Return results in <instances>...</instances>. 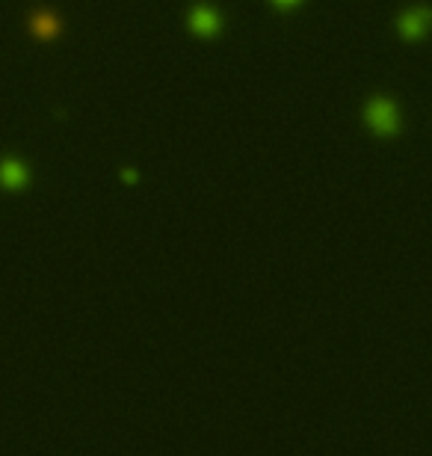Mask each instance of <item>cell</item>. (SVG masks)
<instances>
[{"label": "cell", "instance_id": "1", "mask_svg": "<svg viewBox=\"0 0 432 456\" xmlns=\"http://www.w3.org/2000/svg\"><path fill=\"white\" fill-rule=\"evenodd\" d=\"M367 122L373 125V131H379V133H394V131H397V110H394V104L385 101V98L370 101V107H367Z\"/></svg>", "mask_w": 432, "mask_h": 456}, {"label": "cell", "instance_id": "2", "mask_svg": "<svg viewBox=\"0 0 432 456\" xmlns=\"http://www.w3.org/2000/svg\"><path fill=\"white\" fill-rule=\"evenodd\" d=\"M190 27L199 36H213L216 30L222 27V18L216 15L213 9H207V6H195V12L190 15Z\"/></svg>", "mask_w": 432, "mask_h": 456}, {"label": "cell", "instance_id": "3", "mask_svg": "<svg viewBox=\"0 0 432 456\" xmlns=\"http://www.w3.org/2000/svg\"><path fill=\"white\" fill-rule=\"evenodd\" d=\"M60 18H56L53 12H36L33 18H30V30H33V36H38V39H53V36H60Z\"/></svg>", "mask_w": 432, "mask_h": 456}, {"label": "cell", "instance_id": "4", "mask_svg": "<svg viewBox=\"0 0 432 456\" xmlns=\"http://www.w3.org/2000/svg\"><path fill=\"white\" fill-rule=\"evenodd\" d=\"M0 184L9 187V190L24 187L27 184V169L18 161H4V163H0Z\"/></svg>", "mask_w": 432, "mask_h": 456}, {"label": "cell", "instance_id": "5", "mask_svg": "<svg viewBox=\"0 0 432 456\" xmlns=\"http://www.w3.org/2000/svg\"><path fill=\"white\" fill-rule=\"evenodd\" d=\"M423 30V15H406L403 18V33L406 36H418Z\"/></svg>", "mask_w": 432, "mask_h": 456}, {"label": "cell", "instance_id": "6", "mask_svg": "<svg viewBox=\"0 0 432 456\" xmlns=\"http://www.w3.org/2000/svg\"><path fill=\"white\" fill-rule=\"evenodd\" d=\"M299 0H276V6H282V9H287V6H297Z\"/></svg>", "mask_w": 432, "mask_h": 456}]
</instances>
